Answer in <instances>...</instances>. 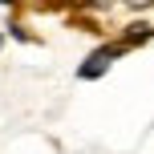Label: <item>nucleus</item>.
Wrapping results in <instances>:
<instances>
[{"label":"nucleus","instance_id":"nucleus-1","mask_svg":"<svg viewBox=\"0 0 154 154\" xmlns=\"http://www.w3.org/2000/svg\"><path fill=\"white\" fill-rule=\"evenodd\" d=\"M118 53H122V45H109V49H97V53H89V57H85V65L77 69V77H85V81L101 77L109 65H114V57H118Z\"/></svg>","mask_w":154,"mask_h":154}]
</instances>
